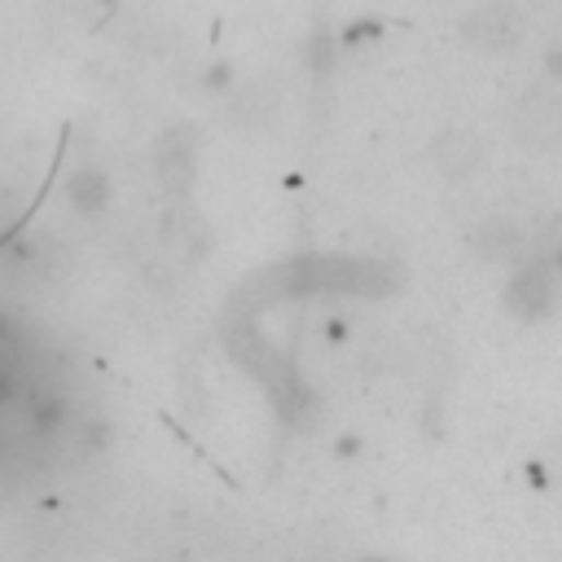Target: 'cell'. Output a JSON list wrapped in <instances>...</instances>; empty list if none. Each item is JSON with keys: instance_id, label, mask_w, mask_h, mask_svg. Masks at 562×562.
I'll return each mask as SVG.
<instances>
[{"instance_id": "6da1fadb", "label": "cell", "mask_w": 562, "mask_h": 562, "mask_svg": "<svg viewBox=\"0 0 562 562\" xmlns=\"http://www.w3.org/2000/svg\"><path fill=\"white\" fill-rule=\"evenodd\" d=\"M558 300V272L549 268V259H531L514 272V281L505 286V304L523 317V321H540Z\"/></svg>"}, {"instance_id": "7a4b0ae2", "label": "cell", "mask_w": 562, "mask_h": 562, "mask_svg": "<svg viewBox=\"0 0 562 562\" xmlns=\"http://www.w3.org/2000/svg\"><path fill=\"white\" fill-rule=\"evenodd\" d=\"M518 36H523V14L514 5H483L461 23V40H470L479 49H492V54L514 49Z\"/></svg>"}, {"instance_id": "3957f363", "label": "cell", "mask_w": 562, "mask_h": 562, "mask_svg": "<svg viewBox=\"0 0 562 562\" xmlns=\"http://www.w3.org/2000/svg\"><path fill=\"white\" fill-rule=\"evenodd\" d=\"M431 159H435V167H440L444 180H466L483 163V141L470 128H448V132L435 137Z\"/></svg>"}, {"instance_id": "277c9868", "label": "cell", "mask_w": 562, "mask_h": 562, "mask_svg": "<svg viewBox=\"0 0 562 562\" xmlns=\"http://www.w3.org/2000/svg\"><path fill=\"white\" fill-rule=\"evenodd\" d=\"M475 250H479L483 259H514V255H523V229H518L514 220L496 215V220H488V224L475 233Z\"/></svg>"}, {"instance_id": "5b68a950", "label": "cell", "mask_w": 562, "mask_h": 562, "mask_svg": "<svg viewBox=\"0 0 562 562\" xmlns=\"http://www.w3.org/2000/svg\"><path fill=\"white\" fill-rule=\"evenodd\" d=\"M335 457H339V461L361 457V440H356V435H339V440H335Z\"/></svg>"}, {"instance_id": "8992f818", "label": "cell", "mask_w": 562, "mask_h": 562, "mask_svg": "<svg viewBox=\"0 0 562 562\" xmlns=\"http://www.w3.org/2000/svg\"><path fill=\"white\" fill-rule=\"evenodd\" d=\"M326 339H330V343H343V339H348V321H330V326H326Z\"/></svg>"}, {"instance_id": "52a82bcc", "label": "cell", "mask_w": 562, "mask_h": 562, "mask_svg": "<svg viewBox=\"0 0 562 562\" xmlns=\"http://www.w3.org/2000/svg\"><path fill=\"white\" fill-rule=\"evenodd\" d=\"M545 71L558 80L562 75V49H549V58H545Z\"/></svg>"}, {"instance_id": "ba28073f", "label": "cell", "mask_w": 562, "mask_h": 562, "mask_svg": "<svg viewBox=\"0 0 562 562\" xmlns=\"http://www.w3.org/2000/svg\"><path fill=\"white\" fill-rule=\"evenodd\" d=\"M549 268L558 272V281H562V246H553V255H549Z\"/></svg>"}]
</instances>
